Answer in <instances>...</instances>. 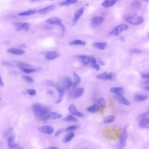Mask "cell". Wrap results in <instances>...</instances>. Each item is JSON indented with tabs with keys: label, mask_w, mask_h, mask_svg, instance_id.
Listing matches in <instances>:
<instances>
[{
	"label": "cell",
	"mask_w": 149,
	"mask_h": 149,
	"mask_svg": "<svg viewBox=\"0 0 149 149\" xmlns=\"http://www.w3.org/2000/svg\"><path fill=\"white\" fill-rule=\"evenodd\" d=\"M92 65L95 64L97 63V60L94 57H91Z\"/></svg>",
	"instance_id": "c3c4849f"
},
{
	"label": "cell",
	"mask_w": 149,
	"mask_h": 149,
	"mask_svg": "<svg viewBox=\"0 0 149 149\" xmlns=\"http://www.w3.org/2000/svg\"><path fill=\"white\" fill-rule=\"evenodd\" d=\"M55 88L59 92V94L58 99L56 102V103L57 104L60 103H61L62 101L65 90L61 89L58 88V87H56Z\"/></svg>",
	"instance_id": "603a6c76"
},
{
	"label": "cell",
	"mask_w": 149,
	"mask_h": 149,
	"mask_svg": "<svg viewBox=\"0 0 149 149\" xmlns=\"http://www.w3.org/2000/svg\"><path fill=\"white\" fill-rule=\"evenodd\" d=\"M14 26L17 27V31H20L23 29L27 31L28 30L30 24L27 23H13Z\"/></svg>",
	"instance_id": "9c48e42d"
},
{
	"label": "cell",
	"mask_w": 149,
	"mask_h": 149,
	"mask_svg": "<svg viewBox=\"0 0 149 149\" xmlns=\"http://www.w3.org/2000/svg\"><path fill=\"white\" fill-rule=\"evenodd\" d=\"M75 134L73 133H69L66 135L63 139L62 142L63 143H67L70 141L72 138L74 137Z\"/></svg>",
	"instance_id": "83f0119b"
},
{
	"label": "cell",
	"mask_w": 149,
	"mask_h": 149,
	"mask_svg": "<svg viewBox=\"0 0 149 149\" xmlns=\"http://www.w3.org/2000/svg\"><path fill=\"white\" fill-rule=\"evenodd\" d=\"M71 92L70 96L73 99H76L82 96L84 92V90L83 88H77L75 89Z\"/></svg>",
	"instance_id": "5b68a950"
},
{
	"label": "cell",
	"mask_w": 149,
	"mask_h": 149,
	"mask_svg": "<svg viewBox=\"0 0 149 149\" xmlns=\"http://www.w3.org/2000/svg\"><path fill=\"white\" fill-rule=\"evenodd\" d=\"M78 126L76 125H73L70 126L66 129V131H71L76 130L77 129H78Z\"/></svg>",
	"instance_id": "ab89813d"
},
{
	"label": "cell",
	"mask_w": 149,
	"mask_h": 149,
	"mask_svg": "<svg viewBox=\"0 0 149 149\" xmlns=\"http://www.w3.org/2000/svg\"><path fill=\"white\" fill-rule=\"evenodd\" d=\"M16 63L20 65L23 66V67H31V66L26 63L22 62L20 61H16Z\"/></svg>",
	"instance_id": "b9f144b4"
},
{
	"label": "cell",
	"mask_w": 149,
	"mask_h": 149,
	"mask_svg": "<svg viewBox=\"0 0 149 149\" xmlns=\"http://www.w3.org/2000/svg\"><path fill=\"white\" fill-rule=\"evenodd\" d=\"M98 62L102 66H104L105 65V63L103 61H102L101 60H98Z\"/></svg>",
	"instance_id": "681fc988"
},
{
	"label": "cell",
	"mask_w": 149,
	"mask_h": 149,
	"mask_svg": "<svg viewBox=\"0 0 149 149\" xmlns=\"http://www.w3.org/2000/svg\"><path fill=\"white\" fill-rule=\"evenodd\" d=\"M3 64L5 65L9 66V67H12L13 65L8 63L6 62H4L3 63Z\"/></svg>",
	"instance_id": "f907efd6"
},
{
	"label": "cell",
	"mask_w": 149,
	"mask_h": 149,
	"mask_svg": "<svg viewBox=\"0 0 149 149\" xmlns=\"http://www.w3.org/2000/svg\"><path fill=\"white\" fill-rule=\"evenodd\" d=\"M115 97L120 103L125 105H130V102L123 95H117L115 96Z\"/></svg>",
	"instance_id": "2e32d148"
},
{
	"label": "cell",
	"mask_w": 149,
	"mask_h": 149,
	"mask_svg": "<svg viewBox=\"0 0 149 149\" xmlns=\"http://www.w3.org/2000/svg\"><path fill=\"white\" fill-rule=\"evenodd\" d=\"M132 7L135 10H137L140 8L141 4L138 1H134L132 4Z\"/></svg>",
	"instance_id": "d6a6232c"
},
{
	"label": "cell",
	"mask_w": 149,
	"mask_h": 149,
	"mask_svg": "<svg viewBox=\"0 0 149 149\" xmlns=\"http://www.w3.org/2000/svg\"><path fill=\"white\" fill-rule=\"evenodd\" d=\"M145 89L147 91H149V86L145 87Z\"/></svg>",
	"instance_id": "9f6ffc18"
},
{
	"label": "cell",
	"mask_w": 149,
	"mask_h": 149,
	"mask_svg": "<svg viewBox=\"0 0 149 149\" xmlns=\"http://www.w3.org/2000/svg\"><path fill=\"white\" fill-rule=\"evenodd\" d=\"M104 20V19L101 17H96L93 18L91 21V25L92 28H96L101 24Z\"/></svg>",
	"instance_id": "30bf717a"
},
{
	"label": "cell",
	"mask_w": 149,
	"mask_h": 149,
	"mask_svg": "<svg viewBox=\"0 0 149 149\" xmlns=\"http://www.w3.org/2000/svg\"><path fill=\"white\" fill-rule=\"evenodd\" d=\"M36 12V11L35 10H29L24 11L19 13L18 15L20 16H28L34 14Z\"/></svg>",
	"instance_id": "4dcf8cb0"
},
{
	"label": "cell",
	"mask_w": 149,
	"mask_h": 149,
	"mask_svg": "<svg viewBox=\"0 0 149 149\" xmlns=\"http://www.w3.org/2000/svg\"><path fill=\"white\" fill-rule=\"evenodd\" d=\"M115 116L111 115L106 117L104 119V123H108L113 122L115 120Z\"/></svg>",
	"instance_id": "e575fe53"
},
{
	"label": "cell",
	"mask_w": 149,
	"mask_h": 149,
	"mask_svg": "<svg viewBox=\"0 0 149 149\" xmlns=\"http://www.w3.org/2000/svg\"><path fill=\"white\" fill-rule=\"evenodd\" d=\"M33 112L36 117L38 119L45 120L49 119L50 113L49 108L41 104H35L32 106Z\"/></svg>",
	"instance_id": "6da1fadb"
},
{
	"label": "cell",
	"mask_w": 149,
	"mask_h": 149,
	"mask_svg": "<svg viewBox=\"0 0 149 149\" xmlns=\"http://www.w3.org/2000/svg\"><path fill=\"white\" fill-rule=\"evenodd\" d=\"M26 92L27 93L31 96L35 95L37 93L36 91L33 89H28L27 90Z\"/></svg>",
	"instance_id": "74e56055"
},
{
	"label": "cell",
	"mask_w": 149,
	"mask_h": 149,
	"mask_svg": "<svg viewBox=\"0 0 149 149\" xmlns=\"http://www.w3.org/2000/svg\"><path fill=\"white\" fill-rule=\"evenodd\" d=\"M115 3L116 1H106L102 4V5L104 8H108L112 6Z\"/></svg>",
	"instance_id": "f1b7e54d"
},
{
	"label": "cell",
	"mask_w": 149,
	"mask_h": 149,
	"mask_svg": "<svg viewBox=\"0 0 149 149\" xmlns=\"http://www.w3.org/2000/svg\"></svg>",
	"instance_id": "91938a15"
},
{
	"label": "cell",
	"mask_w": 149,
	"mask_h": 149,
	"mask_svg": "<svg viewBox=\"0 0 149 149\" xmlns=\"http://www.w3.org/2000/svg\"><path fill=\"white\" fill-rule=\"evenodd\" d=\"M84 11V7L81 8L79 9V10L75 13V14L73 17V21L72 24L73 26L76 24L78 22L79 19H80V17L83 13Z\"/></svg>",
	"instance_id": "7c38bea8"
},
{
	"label": "cell",
	"mask_w": 149,
	"mask_h": 149,
	"mask_svg": "<svg viewBox=\"0 0 149 149\" xmlns=\"http://www.w3.org/2000/svg\"><path fill=\"white\" fill-rule=\"evenodd\" d=\"M8 144L10 147H14L16 146L17 144L14 142V137L13 135H11L9 137L8 140Z\"/></svg>",
	"instance_id": "4316f807"
},
{
	"label": "cell",
	"mask_w": 149,
	"mask_h": 149,
	"mask_svg": "<svg viewBox=\"0 0 149 149\" xmlns=\"http://www.w3.org/2000/svg\"><path fill=\"white\" fill-rule=\"evenodd\" d=\"M60 53L57 51L48 52L45 54L46 59L49 60L57 58L59 57Z\"/></svg>",
	"instance_id": "8fae6325"
},
{
	"label": "cell",
	"mask_w": 149,
	"mask_h": 149,
	"mask_svg": "<svg viewBox=\"0 0 149 149\" xmlns=\"http://www.w3.org/2000/svg\"><path fill=\"white\" fill-rule=\"evenodd\" d=\"M148 97V96L147 95L137 94L135 95L134 99L137 102H142L147 99Z\"/></svg>",
	"instance_id": "cb8c5ba5"
},
{
	"label": "cell",
	"mask_w": 149,
	"mask_h": 149,
	"mask_svg": "<svg viewBox=\"0 0 149 149\" xmlns=\"http://www.w3.org/2000/svg\"><path fill=\"white\" fill-rule=\"evenodd\" d=\"M99 106L96 104H94L93 105L87 108V110L90 113H95L97 112L100 109Z\"/></svg>",
	"instance_id": "d4e9b609"
},
{
	"label": "cell",
	"mask_w": 149,
	"mask_h": 149,
	"mask_svg": "<svg viewBox=\"0 0 149 149\" xmlns=\"http://www.w3.org/2000/svg\"><path fill=\"white\" fill-rule=\"evenodd\" d=\"M128 28L127 25L121 24L118 25L112 30L110 34L114 36H117L123 31L126 30Z\"/></svg>",
	"instance_id": "277c9868"
},
{
	"label": "cell",
	"mask_w": 149,
	"mask_h": 149,
	"mask_svg": "<svg viewBox=\"0 0 149 149\" xmlns=\"http://www.w3.org/2000/svg\"><path fill=\"white\" fill-rule=\"evenodd\" d=\"M18 47L20 48H26L27 46L26 45H25V44H22V45L19 46Z\"/></svg>",
	"instance_id": "db71d44e"
},
{
	"label": "cell",
	"mask_w": 149,
	"mask_h": 149,
	"mask_svg": "<svg viewBox=\"0 0 149 149\" xmlns=\"http://www.w3.org/2000/svg\"><path fill=\"white\" fill-rule=\"evenodd\" d=\"M38 130L40 133L51 135L53 133L54 129L53 127L50 126L45 125L38 127Z\"/></svg>",
	"instance_id": "ba28073f"
},
{
	"label": "cell",
	"mask_w": 149,
	"mask_h": 149,
	"mask_svg": "<svg viewBox=\"0 0 149 149\" xmlns=\"http://www.w3.org/2000/svg\"><path fill=\"white\" fill-rule=\"evenodd\" d=\"M148 36H149V33H148Z\"/></svg>",
	"instance_id": "680465c9"
},
{
	"label": "cell",
	"mask_w": 149,
	"mask_h": 149,
	"mask_svg": "<svg viewBox=\"0 0 149 149\" xmlns=\"http://www.w3.org/2000/svg\"><path fill=\"white\" fill-rule=\"evenodd\" d=\"M116 76L115 73L113 72L110 73L109 74L105 73L98 75L96 78L104 80H113L115 78Z\"/></svg>",
	"instance_id": "52a82bcc"
},
{
	"label": "cell",
	"mask_w": 149,
	"mask_h": 149,
	"mask_svg": "<svg viewBox=\"0 0 149 149\" xmlns=\"http://www.w3.org/2000/svg\"><path fill=\"white\" fill-rule=\"evenodd\" d=\"M92 68L95 69L96 71H98L100 69V66L97 63L92 65Z\"/></svg>",
	"instance_id": "7bdbcfd3"
},
{
	"label": "cell",
	"mask_w": 149,
	"mask_h": 149,
	"mask_svg": "<svg viewBox=\"0 0 149 149\" xmlns=\"http://www.w3.org/2000/svg\"><path fill=\"white\" fill-rule=\"evenodd\" d=\"M78 1L74 0H68L61 2L59 5L60 6H69L72 5L76 3Z\"/></svg>",
	"instance_id": "484cf974"
},
{
	"label": "cell",
	"mask_w": 149,
	"mask_h": 149,
	"mask_svg": "<svg viewBox=\"0 0 149 149\" xmlns=\"http://www.w3.org/2000/svg\"><path fill=\"white\" fill-rule=\"evenodd\" d=\"M132 52L134 53L139 54L140 53L141 51L138 49H134L132 51Z\"/></svg>",
	"instance_id": "bcb514c9"
},
{
	"label": "cell",
	"mask_w": 149,
	"mask_h": 149,
	"mask_svg": "<svg viewBox=\"0 0 149 149\" xmlns=\"http://www.w3.org/2000/svg\"><path fill=\"white\" fill-rule=\"evenodd\" d=\"M1 86H3L4 85V83L1 77Z\"/></svg>",
	"instance_id": "f5cc1de1"
},
{
	"label": "cell",
	"mask_w": 149,
	"mask_h": 149,
	"mask_svg": "<svg viewBox=\"0 0 149 149\" xmlns=\"http://www.w3.org/2000/svg\"><path fill=\"white\" fill-rule=\"evenodd\" d=\"M47 93L48 94L50 95H52L53 94L54 92L52 90H49L47 91Z\"/></svg>",
	"instance_id": "816d5d0a"
},
{
	"label": "cell",
	"mask_w": 149,
	"mask_h": 149,
	"mask_svg": "<svg viewBox=\"0 0 149 149\" xmlns=\"http://www.w3.org/2000/svg\"><path fill=\"white\" fill-rule=\"evenodd\" d=\"M46 23L51 24H56L61 26L62 25L61 20L59 17H54L47 19L46 20Z\"/></svg>",
	"instance_id": "5bb4252c"
},
{
	"label": "cell",
	"mask_w": 149,
	"mask_h": 149,
	"mask_svg": "<svg viewBox=\"0 0 149 149\" xmlns=\"http://www.w3.org/2000/svg\"><path fill=\"white\" fill-rule=\"evenodd\" d=\"M76 57L80 58L82 60L83 63L85 65H88L91 61V58L88 56L85 55L76 56Z\"/></svg>",
	"instance_id": "44dd1931"
},
{
	"label": "cell",
	"mask_w": 149,
	"mask_h": 149,
	"mask_svg": "<svg viewBox=\"0 0 149 149\" xmlns=\"http://www.w3.org/2000/svg\"><path fill=\"white\" fill-rule=\"evenodd\" d=\"M55 6L54 5H51L43 9L40 10L38 12L40 14H46L55 9Z\"/></svg>",
	"instance_id": "ac0fdd59"
},
{
	"label": "cell",
	"mask_w": 149,
	"mask_h": 149,
	"mask_svg": "<svg viewBox=\"0 0 149 149\" xmlns=\"http://www.w3.org/2000/svg\"><path fill=\"white\" fill-rule=\"evenodd\" d=\"M107 45V44L105 42H95L93 44L94 47L100 50L105 49Z\"/></svg>",
	"instance_id": "7402d4cb"
},
{
	"label": "cell",
	"mask_w": 149,
	"mask_h": 149,
	"mask_svg": "<svg viewBox=\"0 0 149 149\" xmlns=\"http://www.w3.org/2000/svg\"><path fill=\"white\" fill-rule=\"evenodd\" d=\"M63 131V129L58 130L55 133V136H58L59 134H60Z\"/></svg>",
	"instance_id": "ee69618b"
},
{
	"label": "cell",
	"mask_w": 149,
	"mask_h": 149,
	"mask_svg": "<svg viewBox=\"0 0 149 149\" xmlns=\"http://www.w3.org/2000/svg\"><path fill=\"white\" fill-rule=\"evenodd\" d=\"M110 92L118 95H123L124 90L122 87H114L110 89Z\"/></svg>",
	"instance_id": "9a60e30c"
},
{
	"label": "cell",
	"mask_w": 149,
	"mask_h": 149,
	"mask_svg": "<svg viewBox=\"0 0 149 149\" xmlns=\"http://www.w3.org/2000/svg\"><path fill=\"white\" fill-rule=\"evenodd\" d=\"M47 149H58V148L56 147H52L50 148Z\"/></svg>",
	"instance_id": "6f0895ef"
},
{
	"label": "cell",
	"mask_w": 149,
	"mask_h": 149,
	"mask_svg": "<svg viewBox=\"0 0 149 149\" xmlns=\"http://www.w3.org/2000/svg\"><path fill=\"white\" fill-rule=\"evenodd\" d=\"M124 18L127 22L133 25H140L144 22L142 17L135 13H127L124 15Z\"/></svg>",
	"instance_id": "7a4b0ae2"
},
{
	"label": "cell",
	"mask_w": 149,
	"mask_h": 149,
	"mask_svg": "<svg viewBox=\"0 0 149 149\" xmlns=\"http://www.w3.org/2000/svg\"><path fill=\"white\" fill-rule=\"evenodd\" d=\"M69 109L71 113L73 115L80 118H82L84 117V114L78 111L75 106L73 104H71L70 106Z\"/></svg>",
	"instance_id": "4fadbf2b"
},
{
	"label": "cell",
	"mask_w": 149,
	"mask_h": 149,
	"mask_svg": "<svg viewBox=\"0 0 149 149\" xmlns=\"http://www.w3.org/2000/svg\"><path fill=\"white\" fill-rule=\"evenodd\" d=\"M141 76L143 79L149 78V73L148 74H142Z\"/></svg>",
	"instance_id": "7dc6e473"
},
{
	"label": "cell",
	"mask_w": 149,
	"mask_h": 149,
	"mask_svg": "<svg viewBox=\"0 0 149 149\" xmlns=\"http://www.w3.org/2000/svg\"><path fill=\"white\" fill-rule=\"evenodd\" d=\"M7 51L10 53L17 55H22L25 52L24 50L15 48H9Z\"/></svg>",
	"instance_id": "d6986e66"
},
{
	"label": "cell",
	"mask_w": 149,
	"mask_h": 149,
	"mask_svg": "<svg viewBox=\"0 0 149 149\" xmlns=\"http://www.w3.org/2000/svg\"><path fill=\"white\" fill-rule=\"evenodd\" d=\"M74 78V82L73 84V89L76 88V87L81 82V79L80 77L76 73L74 72L73 74Z\"/></svg>",
	"instance_id": "e0dca14e"
},
{
	"label": "cell",
	"mask_w": 149,
	"mask_h": 149,
	"mask_svg": "<svg viewBox=\"0 0 149 149\" xmlns=\"http://www.w3.org/2000/svg\"><path fill=\"white\" fill-rule=\"evenodd\" d=\"M144 84L145 85H148L149 84V79L148 80H146L144 82Z\"/></svg>",
	"instance_id": "11a10c76"
},
{
	"label": "cell",
	"mask_w": 149,
	"mask_h": 149,
	"mask_svg": "<svg viewBox=\"0 0 149 149\" xmlns=\"http://www.w3.org/2000/svg\"><path fill=\"white\" fill-rule=\"evenodd\" d=\"M22 78L28 82L33 83L34 82V79L30 77L24 76L22 77Z\"/></svg>",
	"instance_id": "60d3db41"
},
{
	"label": "cell",
	"mask_w": 149,
	"mask_h": 149,
	"mask_svg": "<svg viewBox=\"0 0 149 149\" xmlns=\"http://www.w3.org/2000/svg\"><path fill=\"white\" fill-rule=\"evenodd\" d=\"M139 126L144 128H149V118H143L139 123Z\"/></svg>",
	"instance_id": "ffe728a7"
},
{
	"label": "cell",
	"mask_w": 149,
	"mask_h": 149,
	"mask_svg": "<svg viewBox=\"0 0 149 149\" xmlns=\"http://www.w3.org/2000/svg\"><path fill=\"white\" fill-rule=\"evenodd\" d=\"M53 81L51 80H46L42 81V84L44 86H52L54 84Z\"/></svg>",
	"instance_id": "8d00e7d4"
},
{
	"label": "cell",
	"mask_w": 149,
	"mask_h": 149,
	"mask_svg": "<svg viewBox=\"0 0 149 149\" xmlns=\"http://www.w3.org/2000/svg\"></svg>",
	"instance_id": "94428289"
},
{
	"label": "cell",
	"mask_w": 149,
	"mask_h": 149,
	"mask_svg": "<svg viewBox=\"0 0 149 149\" xmlns=\"http://www.w3.org/2000/svg\"><path fill=\"white\" fill-rule=\"evenodd\" d=\"M86 44V42L80 40H77L71 42L70 44L71 45H81L84 46Z\"/></svg>",
	"instance_id": "836d02e7"
},
{
	"label": "cell",
	"mask_w": 149,
	"mask_h": 149,
	"mask_svg": "<svg viewBox=\"0 0 149 149\" xmlns=\"http://www.w3.org/2000/svg\"><path fill=\"white\" fill-rule=\"evenodd\" d=\"M37 70H38L36 69H27L24 67L22 71L25 73L29 74V73L35 72Z\"/></svg>",
	"instance_id": "f35d334b"
},
{
	"label": "cell",
	"mask_w": 149,
	"mask_h": 149,
	"mask_svg": "<svg viewBox=\"0 0 149 149\" xmlns=\"http://www.w3.org/2000/svg\"><path fill=\"white\" fill-rule=\"evenodd\" d=\"M72 84L71 78L69 76H66L61 79L56 83L54 84L53 86L59 87L65 90L70 87Z\"/></svg>",
	"instance_id": "3957f363"
},
{
	"label": "cell",
	"mask_w": 149,
	"mask_h": 149,
	"mask_svg": "<svg viewBox=\"0 0 149 149\" xmlns=\"http://www.w3.org/2000/svg\"><path fill=\"white\" fill-rule=\"evenodd\" d=\"M128 127V125L125 126L124 128L123 131L120 137L119 145L118 147L119 149L122 148L124 146L127 137V133L126 130Z\"/></svg>",
	"instance_id": "8992f818"
},
{
	"label": "cell",
	"mask_w": 149,
	"mask_h": 149,
	"mask_svg": "<svg viewBox=\"0 0 149 149\" xmlns=\"http://www.w3.org/2000/svg\"><path fill=\"white\" fill-rule=\"evenodd\" d=\"M97 104L99 107L103 108H106V102L105 99L103 98H101L97 100L96 101Z\"/></svg>",
	"instance_id": "f546056e"
},
{
	"label": "cell",
	"mask_w": 149,
	"mask_h": 149,
	"mask_svg": "<svg viewBox=\"0 0 149 149\" xmlns=\"http://www.w3.org/2000/svg\"><path fill=\"white\" fill-rule=\"evenodd\" d=\"M149 114V109L146 113L142 114L140 115V117L141 118H145L146 116Z\"/></svg>",
	"instance_id": "f6af8a7d"
},
{
	"label": "cell",
	"mask_w": 149,
	"mask_h": 149,
	"mask_svg": "<svg viewBox=\"0 0 149 149\" xmlns=\"http://www.w3.org/2000/svg\"><path fill=\"white\" fill-rule=\"evenodd\" d=\"M62 116L55 112H52L50 113L49 119H53L61 118Z\"/></svg>",
	"instance_id": "1f68e13d"
},
{
	"label": "cell",
	"mask_w": 149,
	"mask_h": 149,
	"mask_svg": "<svg viewBox=\"0 0 149 149\" xmlns=\"http://www.w3.org/2000/svg\"><path fill=\"white\" fill-rule=\"evenodd\" d=\"M64 120L69 122H76L77 121V119L73 116L69 115L65 118Z\"/></svg>",
	"instance_id": "d590c367"
}]
</instances>
